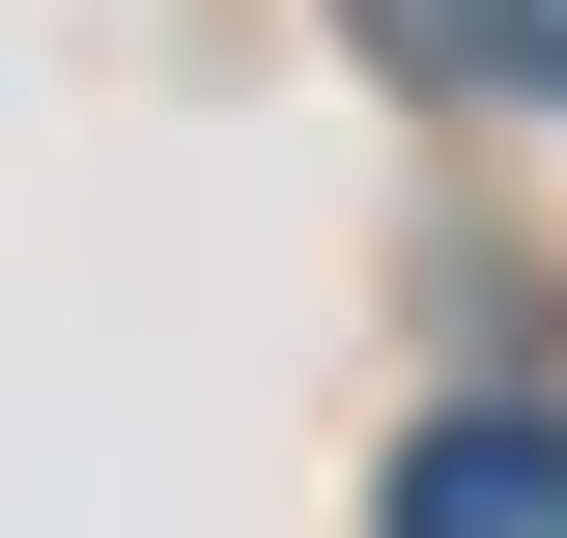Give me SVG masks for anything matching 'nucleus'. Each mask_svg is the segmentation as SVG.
I'll return each instance as SVG.
<instances>
[{
    "instance_id": "1",
    "label": "nucleus",
    "mask_w": 567,
    "mask_h": 538,
    "mask_svg": "<svg viewBox=\"0 0 567 538\" xmlns=\"http://www.w3.org/2000/svg\"><path fill=\"white\" fill-rule=\"evenodd\" d=\"M398 538H567V425H539V397H454V425L398 454Z\"/></svg>"
},
{
    "instance_id": "2",
    "label": "nucleus",
    "mask_w": 567,
    "mask_h": 538,
    "mask_svg": "<svg viewBox=\"0 0 567 538\" xmlns=\"http://www.w3.org/2000/svg\"><path fill=\"white\" fill-rule=\"evenodd\" d=\"M425 85H511V114H567V0H369Z\"/></svg>"
}]
</instances>
